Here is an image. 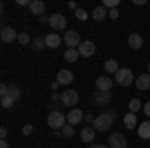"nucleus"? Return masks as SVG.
Here are the masks:
<instances>
[{
    "label": "nucleus",
    "instance_id": "f257e3e1",
    "mask_svg": "<svg viewBox=\"0 0 150 148\" xmlns=\"http://www.w3.org/2000/svg\"><path fill=\"white\" fill-rule=\"evenodd\" d=\"M46 122H48V126L54 128V130H62L64 126L68 124V122H66V114H62L60 110H52V112L48 114Z\"/></svg>",
    "mask_w": 150,
    "mask_h": 148
},
{
    "label": "nucleus",
    "instance_id": "f03ea898",
    "mask_svg": "<svg viewBox=\"0 0 150 148\" xmlns=\"http://www.w3.org/2000/svg\"><path fill=\"white\" fill-rule=\"evenodd\" d=\"M112 124H114V118H112L108 112H104V114H98V116H96L92 128L96 130V132H106L108 128H112Z\"/></svg>",
    "mask_w": 150,
    "mask_h": 148
},
{
    "label": "nucleus",
    "instance_id": "7ed1b4c3",
    "mask_svg": "<svg viewBox=\"0 0 150 148\" xmlns=\"http://www.w3.org/2000/svg\"><path fill=\"white\" fill-rule=\"evenodd\" d=\"M114 82L126 88V86H130V84H134L136 78H134V74H132V70H130V68H120L114 74Z\"/></svg>",
    "mask_w": 150,
    "mask_h": 148
},
{
    "label": "nucleus",
    "instance_id": "20e7f679",
    "mask_svg": "<svg viewBox=\"0 0 150 148\" xmlns=\"http://www.w3.org/2000/svg\"><path fill=\"white\" fill-rule=\"evenodd\" d=\"M78 100H80V96H78V92L76 90H64L62 94H60V102L64 104V106H68V108H74L76 104H78Z\"/></svg>",
    "mask_w": 150,
    "mask_h": 148
},
{
    "label": "nucleus",
    "instance_id": "39448f33",
    "mask_svg": "<svg viewBox=\"0 0 150 148\" xmlns=\"http://www.w3.org/2000/svg\"><path fill=\"white\" fill-rule=\"evenodd\" d=\"M48 24L52 26V30H64L66 28V16L64 14H60V12H56V14H52V16H48Z\"/></svg>",
    "mask_w": 150,
    "mask_h": 148
},
{
    "label": "nucleus",
    "instance_id": "423d86ee",
    "mask_svg": "<svg viewBox=\"0 0 150 148\" xmlns=\"http://www.w3.org/2000/svg\"><path fill=\"white\" fill-rule=\"evenodd\" d=\"M108 146L110 148H128V140L122 132H112L108 138Z\"/></svg>",
    "mask_w": 150,
    "mask_h": 148
},
{
    "label": "nucleus",
    "instance_id": "0eeeda50",
    "mask_svg": "<svg viewBox=\"0 0 150 148\" xmlns=\"http://www.w3.org/2000/svg\"><path fill=\"white\" fill-rule=\"evenodd\" d=\"M114 84H116L114 78H110L108 74H102V76H98V78H96V90H100V92H110Z\"/></svg>",
    "mask_w": 150,
    "mask_h": 148
},
{
    "label": "nucleus",
    "instance_id": "6e6552de",
    "mask_svg": "<svg viewBox=\"0 0 150 148\" xmlns=\"http://www.w3.org/2000/svg\"><path fill=\"white\" fill-rule=\"evenodd\" d=\"M62 40H64V44L68 46V48H78V46L82 44L80 32H76V30H68L66 34L62 36Z\"/></svg>",
    "mask_w": 150,
    "mask_h": 148
},
{
    "label": "nucleus",
    "instance_id": "1a4fd4ad",
    "mask_svg": "<svg viewBox=\"0 0 150 148\" xmlns=\"http://www.w3.org/2000/svg\"><path fill=\"white\" fill-rule=\"evenodd\" d=\"M18 34H20V32H16L14 28L4 26V28L0 30V40H2V42H6V44H10V42H14V40H18Z\"/></svg>",
    "mask_w": 150,
    "mask_h": 148
},
{
    "label": "nucleus",
    "instance_id": "9d476101",
    "mask_svg": "<svg viewBox=\"0 0 150 148\" xmlns=\"http://www.w3.org/2000/svg\"><path fill=\"white\" fill-rule=\"evenodd\" d=\"M82 120H84V112H82L80 108H72L68 114H66V122H68L70 126H76L80 124Z\"/></svg>",
    "mask_w": 150,
    "mask_h": 148
},
{
    "label": "nucleus",
    "instance_id": "9b49d317",
    "mask_svg": "<svg viewBox=\"0 0 150 148\" xmlns=\"http://www.w3.org/2000/svg\"><path fill=\"white\" fill-rule=\"evenodd\" d=\"M78 52H80V56L88 58V56H92L94 52H96V46H94L92 40H82V44L78 46Z\"/></svg>",
    "mask_w": 150,
    "mask_h": 148
},
{
    "label": "nucleus",
    "instance_id": "f8f14e48",
    "mask_svg": "<svg viewBox=\"0 0 150 148\" xmlns=\"http://www.w3.org/2000/svg\"><path fill=\"white\" fill-rule=\"evenodd\" d=\"M110 102V92H100L96 90L92 94V104L94 106H106V104Z\"/></svg>",
    "mask_w": 150,
    "mask_h": 148
},
{
    "label": "nucleus",
    "instance_id": "ddd939ff",
    "mask_svg": "<svg viewBox=\"0 0 150 148\" xmlns=\"http://www.w3.org/2000/svg\"><path fill=\"white\" fill-rule=\"evenodd\" d=\"M28 10L32 12L34 16H44V10H46V4H44V0H30V6H28Z\"/></svg>",
    "mask_w": 150,
    "mask_h": 148
},
{
    "label": "nucleus",
    "instance_id": "4468645a",
    "mask_svg": "<svg viewBox=\"0 0 150 148\" xmlns=\"http://www.w3.org/2000/svg\"><path fill=\"white\" fill-rule=\"evenodd\" d=\"M94 138H96V130H94L92 126H86V128H82V132H80V140L84 142V144H92Z\"/></svg>",
    "mask_w": 150,
    "mask_h": 148
},
{
    "label": "nucleus",
    "instance_id": "2eb2a0df",
    "mask_svg": "<svg viewBox=\"0 0 150 148\" xmlns=\"http://www.w3.org/2000/svg\"><path fill=\"white\" fill-rule=\"evenodd\" d=\"M44 42H46V48H58V46L62 44L64 40L60 38V34H56V32H50V34L44 36Z\"/></svg>",
    "mask_w": 150,
    "mask_h": 148
},
{
    "label": "nucleus",
    "instance_id": "dca6fc26",
    "mask_svg": "<svg viewBox=\"0 0 150 148\" xmlns=\"http://www.w3.org/2000/svg\"><path fill=\"white\" fill-rule=\"evenodd\" d=\"M72 80H74V74H72V70H66V68H64V70H60V72L56 74V82H58V84H64V86H68Z\"/></svg>",
    "mask_w": 150,
    "mask_h": 148
},
{
    "label": "nucleus",
    "instance_id": "f3484780",
    "mask_svg": "<svg viewBox=\"0 0 150 148\" xmlns=\"http://www.w3.org/2000/svg\"><path fill=\"white\" fill-rule=\"evenodd\" d=\"M144 44V38L138 34V32H132V34L128 36V46L132 48V50H140Z\"/></svg>",
    "mask_w": 150,
    "mask_h": 148
},
{
    "label": "nucleus",
    "instance_id": "a211bd4d",
    "mask_svg": "<svg viewBox=\"0 0 150 148\" xmlns=\"http://www.w3.org/2000/svg\"><path fill=\"white\" fill-rule=\"evenodd\" d=\"M122 122H124V128H128V130H134V128H138V120H136V114H134V112L124 114Z\"/></svg>",
    "mask_w": 150,
    "mask_h": 148
},
{
    "label": "nucleus",
    "instance_id": "6ab92c4d",
    "mask_svg": "<svg viewBox=\"0 0 150 148\" xmlns=\"http://www.w3.org/2000/svg\"><path fill=\"white\" fill-rule=\"evenodd\" d=\"M134 84H136L138 90H150V74L148 72H146V74H140Z\"/></svg>",
    "mask_w": 150,
    "mask_h": 148
},
{
    "label": "nucleus",
    "instance_id": "aec40b11",
    "mask_svg": "<svg viewBox=\"0 0 150 148\" xmlns=\"http://www.w3.org/2000/svg\"><path fill=\"white\" fill-rule=\"evenodd\" d=\"M78 58H80V52H78V48H66V50H64V60H66L68 64H74Z\"/></svg>",
    "mask_w": 150,
    "mask_h": 148
},
{
    "label": "nucleus",
    "instance_id": "412c9836",
    "mask_svg": "<svg viewBox=\"0 0 150 148\" xmlns=\"http://www.w3.org/2000/svg\"><path fill=\"white\" fill-rule=\"evenodd\" d=\"M136 130H138V136L142 138V140H150V120L140 122V126L136 128Z\"/></svg>",
    "mask_w": 150,
    "mask_h": 148
},
{
    "label": "nucleus",
    "instance_id": "4be33fe9",
    "mask_svg": "<svg viewBox=\"0 0 150 148\" xmlns=\"http://www.w3.org/2000/svg\"><path fill=\"white\" fill-rule=\"evenodd\" d=\"M104 70H106V74L110 76V74H116V72L120 70V66H118V62H116L114 58H108V60L104 62Z\"/></svg>",
    "mask_w": 150,
    "mask_h": 148
},
{
    "label": "nucleus",
    "instance_id": "5701e85b",
    "mask_svg": "<svg viewBox=\"0 0 150 148\" xmlns=\"http://www.w3.org/2000/svg\"><path fill=\"white\" fill-rule=\"evenodd\" d=\"M106 16H108V10H106L104 6H96V8L92 10V18L96 20V22H102Z\"/></svg>",
    "mask_w": 150,
    "mask_h": 148
},
{
    "label": "nucleus",
    "instance_id": "b1692460",
    "mask_svg": "<svg viewBox=\"0 0 150 148\" xmlns=\"http://www.w3.org/2000/svg\"><path fill=\"white\" fill-rule=\"evenodd\" d=\"M8 96H12L14 100H18L20 98V86L18 84H10L8 86Z\"/></svg>",
    "mask_w": 150,
    "mask_h": 148
},
{
    "label": "nucleus",
    "instance_id": "393cba45",
    "mask_svg": "<svg viewBox=\"0 0 150 148\" xmlns=\"http://www.w3.org/2000/svg\"><path fill=\"white\" fill-rule=\"evenodd\" d=\"M142 106H144V104H140V100H138V98H132V100L128 102V110L136 114V112L140 110V108H142Z\"/></svg>",
    "mask_w": 150,
    "mask_h": 148
},
{
    "label": "nucleus",
    "instance_id": "a878e982",
    "mask_svg": "<svg viewBox=\"0 0 150 148\" xmlns=\"http://www.w3.org/2000/svg\"><path fill=\"white\" fill-rule=\"evenodd\" d=\"M16 42H18V44H30V42H32V38H30V34H28V32H20Z\"/></svg>",
    "mask_w": 150,
    "mask_h": 148
},
{
    "label": "nucleus",
    "instance_id": "bb28decb",
    "mask_svg": "<svg viewBox=\"0 0 150 148\" xmlns=\"http://www.w3.org/2000/svg\"><path fill=\"white\" fill-rule=\"evenodd\" d=\"M14 102H16V100H14L12 96H2V100H0L2 108H12V106H14Z\"/></svg>",
    "mask_w": 150,
    "mask_h": 148
},
{
    "label": "nucleus",
    "instance_id": "cd10ccee",
    "mask_svg": "<svg viewBox=\"0 0 150 148\" xmlns=\"http://www.w3.org/2000/svg\"><path fill=\"white\" fill-rule=\"evenodd\" d=\"M60 134H62V136H64V138H70V136H72V134H74V126L66 124V126H64V128H62V130H60Z\"/></svg>",
    "mask_w": 150,
    "mask_h": 148
},
{
    "label": "nucleus",
    "instance_id": "c85d7f7f",
    "mask_svg": "<svg viewBox=\"0 0 150 148\" xmlns=\"http://www.w3.org/2000/svg\"><path fill=\"white\" fill-rule=\"evenodd\" d=\"M44 46H46L44 38H34V40H32V48H34V50H42Z\"/></svg>",
    "mask_w": 150,
    "mask_h": 148
},
{
    "label": "nucleus",
    "instance_id": "c756f323",
    "mask_svg": "<svg viewBox=\"0 0 150 148\" xmlns=\"http://www.w3.org/2000/svg\"><path fill=\"white\" fill-rule=\"evenodd\" d=\"M76 18H78V20H80V22H84V20H86V18H88V14H86V12L82 10V8H78V10H76Z\"/></svg>",
    "mask_w": 150,
    "mask_h": 148
},
{
    "label": "nucleus",
    "instance_id": "7c9ffc66",
    "mask_svg": "<svg viewBox=\"0 0 150 148\" xmlns=\"http://www.w3.org/2000/svg\"><path fill=\"white\" fill-rule=\"evenodd\" d=\"M32 130H34V128H32V124H26L22 128V134H24V136H30V134H32Z\"/></svg>",
    "mask_w": 150,
    "mask_h": 148
},
{
    "label": "nucleus",
    "instance_id": "2f4dec72",
    "mask_svg": "<svg viewBox=\"0 0 150 148\" xmlns=\"http://www.w3.org/2000/svg\"><path fill=\"white\" fill-rule=\"evenodd\" d=\"M94 120H96V116H92V114H84V122H88V124L92 126Z\"/></svg>",
    "mask_w": 150,
    "mask_h": 148
},
{
    "label": "nucleus",
    "instance_id": "473e14b6",
    "mask_svg": "<svg viewBox=\"0 0 150 148\" xmlns=\"http://www.w3.org/2000/svg\"><path fill=\"white\" fill-rule=\"evenodd\" d=\"M118 16H120V14H118V10H108V18H110V20H116V18H118Z\"/></svg>",
    "mask_w": 150,
    "mask_h": 148
},
{
    "label": "nucleus",
    "instance_id": "72a5a7b5",
    "mask_svg": "<svg viewBox=\"0 0 150 148\" xmlns=\"http://www.w3.org/2000/svg\"><path fill=\"white\" fill-rule=\"evenodd\" d=\"M0 96H8V84H2L0 86Z\"/></svg>",
    "mask_w": 150,
    "mask_h": 148
},
{
    "label": "nucleus",
    "instance_id": "f704fd0d",
    "mask_svg": "<svg viewBox=\"0 0 150 148\" xmlns=\"http://www.w3.org/2000/svg\"><path fill=\"white\" fill-rule=\"evenodd\" d=\"M142 110H144V114H146V116L150 118V102H146V104H144V106H142Z\"/></svg>",
    "mask_w": 150,
    "mask_h": 148
},
{
    "label": "nucleus",
    "instance_id": "c9c22d12",
    "mask_svg": "<svg viewBox=\"0 0 150 148\" xmlns=\"http://www.w3.org/2000/svg\"><path fill=\"white\" fill-rule=\"evenodd\" d=\"M6 134H8V130L2 126V128H0V136H2V140H6Z\"/></svg>",
    "mask_w": 150,
    "mask_h": 148
},
{
    "label": "nucleus",
    "instance_id": "e433bc0d",
    "mask_svg": "<svg viewBox=\"0 0 150 148\" xmlns=\"http://www.w3.org/2000/svg\"><path fill=\"white\" fill-rule=\"evenodd\" d=\"M86 148H110V146H104V144H88Z\"/></svg>",
    "mask_w": 150,
    "mask_h": 148
},
{
    "label": "nucleus",
    "instance_id": "4c0bfd02",
    "mask_svg": "<svg viewBox=\"0 0 150 148\" xmlns=\"http://www.w3.org/2000/svg\"><path fill=\"white\" fill-rule=\"evenodd\" d=\"M0 148H10V144L6 140H0Z\"/></svg>",
    "mask_w": 150,
    "mask_h": 148
},
{
    "label": "nucleus",
    "instance_id": "58836bf2",
    "mask_svg": "<svg viewBox=\"0 0 150 148\" xmlns=\"http://www.w3.org/2000/svg\"><path fill=\"white\" fill-rule=\"evenodd\" d=\"M134 4H136V6H144V4H146V0H134Z\"/></svg>",
    "mask_w": 150,
    "mask_h": 148
},
{
    "label": "nucleus",
    "instance_id": "ea45409f",
    "mask_svg": "<svg viewBox=\"0 0 150 148\" xmlns=\"http://www.w3.org/2000/svg\"><path fill=\"white\" fill-rule=\"evenodd\" d=\"M18 4H20V6H26V4L30 6V2H28V0H18Z\"/></svg>",
    "mask_w": 150,
    "mask_h": 148
},
{
    "label": "nucleus",
    "instance_id": "a19ab883",
    "mask_svg": "<svg viewBox=\"0 0 150 148\" xmlns=\"http://www.w3.org/2000/svg\"><path fill=\"white\" fill-rule=\"evenodd\" d=\"M38 20H40V22H42V24H44V22L48 24V16H40V18H38Z\"/></svg>",
    "mask_w": 150,
    "mask_h": 148
},
{
    "label": "nucleus",
    "instance_id": "79ce46f5",
    "mask_svg": "<svg viewBox=\"0 0 150 148\" xmlns=\"http://www.w3.org/2000/svg\"><path fill=\"white\" fill-rule=\"evenodd\" d=\"M148 74H150V62H148Z\"/></svg>",
    "mask_w": 150,
    "mask_h": 148
}]
</instances>
